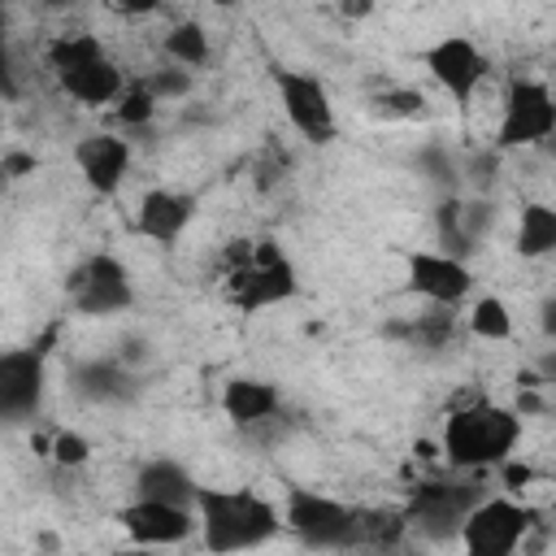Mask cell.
Returning <instances> with one entry per match:
<instances>
[{
    "label": "cell",
    "instance_id": "obj_18",
    "mask_svg": "<svg viewBox=\"0 0 556 556\" xmlns=\"http://www.w3.org/2000/svg\"><path fill=\"white\" fill-rule=\"evenodd\" d=\"M195 491L200 482L191 478V469L174 456H148L139 469H135V500H161V504H182L191 508L195 504Z\"/></svg>",
    "mask_w": 556,
    "mask_h": 556
},
{
    "label": "cell",
    "instance_id": "obj_29",
    "mask_svg": "<svg viewBox=\"0 0 556 556\" xmlns=\"http://www.w3.org/2000/svg\"><path fill=\"white\" fill-rule=\"evenodd\" d=\"M491 226H495V204L486 195H460V239H465L469 256L491 235Z\"/></svg>",
    "mask_w": 556,
    "mask_h": 556
},
{
    "label": "cell",
    "instance_id": "obj_28",
    "mask_svg": "<svg viewBox=\"0 0 556 556\" xmlns=\"http://www.w3.org/2000/svg\"><path fill=\"white\" fill-rule=\"evenodd\" d=\"M156 113H161V104L139 87V78L126 83V91H122L117 104H113V117H117V126H126V130H148V126L156 122Z\"/></svg>",
    "mask_w": 556,
    "mask_h": 556
},
{
    "label": "cell",
    "instance_id": "obj_5",
    "mask_svg": "<svg viewBox=\"0 0 556 556\" xmlns=\"http://www.w3.org/2000/svg\"><path fill=\"white\" fill-rule=\"evenodd\" d=\"M278 517L308 552H343L356 543V508L313 486H287Z\"/></svg>",
    "mask_w": 556,
    "mask_h": 556
},
{
    "label": "cell",
    "instance_id": "obj_10",
    "mask_svg": "<svg viewBox=\"0 0 556 556\" xmlns=\"http://www.w3.org/2000/svg\"><path fill=\"white\" fill-rule=\"evenodd\" d=\"M65 291H70V308L78 317H117L135 304V282H130V269L122 256L113 252H96L87 256L70 278H65Z\"/></svg>",
    "mask_w": 556,
    "mask_h": 556
},
{
    "label": "cell",
    "instance_id": "obj_9",
    "mask_svg": "<svg viewBox=\"0 0 556 556\" xmlns=\"http://www.w3.org/2000/svg\"><path fill=\"white\" fill-rule=\"evenodd\" d=\"M417 61H421V70L434 78V87H439L452 104H460V109L473 104V96L482 91V83H486V74H491V61L482 56V48H478L469 35H439L434 43H426V48L417 52Z\"/></svg>",
    "mask_w": 556,
    "mask_h": 556
},
{
    "label": "cell",
    "instance_id": "obj_21",
    "mask_svg": "<svg viewBox=\"0 0 556 556\" xmlns=\"http://www.w3.org/2000/svg\"><path fill=\"white\" fill-rule=\"evenodd\" d=\"M556 252V208L547 200H526L517 213V256L543 261Z\"/></svg>",
    "mask_w": 556,
    "mask_h": 556
},
{
    "label": "cell",
    "instance_id": "obj_1",
    "mask_svg": "<svg viewBox=\"0 0 556 556\" xmlns=\"http://www.w3.org/2000/svg\"><path fill=\"white\" fill-rule=\"evenodd\" d=\"M195 534L208 556H243L278 539L282 517L261 491L248 486H200L195 491Z\"/></svg>",
    "mask_w": 556,
    "mask_h": 556
},
{
    "label": "cell",
    "instance_id": "obj_8",
    "mask_svg": "<svg viewBox=\"0 0 556 556\" xmlns=\"http://www.w3.org/2000/svg\"><path fill=\"white\" fill-rule=\"evenodd\" d=\"M269 83H274V91H278V104H282L287 126H291L300 139L326 148V143L339 135L334 100H330L321 74H313V70H295V65H278V70L269 74Z\"/></svg>",
    "mask_w": 556,
    "mask_h": 556
},
{
    "label": "cell",
    "instance_id": "obj_26",
    "mask_svg": "<svg viewBox=\"0 0 556 556\" xmlns=\"http://www.w3.org/2000/svg\"><path fill=\"white\" fill-rule=\"evenodd\" d=\"M139 87L156 100V104H178V100H187L191 91H195V74H187V70H178V65H156V70H148L143 78H139Z\"/></svg>",
    "mask_w": 556,
    "mask_h": 556
},
{
    "label": "cell",
    "instance_id": "obj_27",
    "mask_svg": "<svg viewBox=\"0 0 556 556\" xmlns=\"http://www.w3.org/2000/svg\"><path fill=\"white\" fill-rule=\"evenodd\" d=\"M369 104L387 122H417V117H426V96L417 87H382Z\"/></svg>",
    "mask_w": 556,
    "mask_h": 556
},
{
    "label": "cell",
    "instance_id": "obj_33",
    "mask_svg": "<svg viewBox=\"0 0 556 556\" xmlns=\"http://www.w3.org/2000/svg\"><path fill=\"white\" fill-rule=\"evenodd\" d=\"M491 473H500V486H504V495H513V500H521L526 495V486L534 482V469L521 460V456H508L504 465H495Z\"/></svg>",
    "mask_w": 556,
    "mask_h": 556
},
{
    "label": "cell",
    "instance_id": "obj_15",
    "mask_svg": "<svg viewBox=\"0 0 556 556\" xmlns=\"http://www.w3.org/2000/svg\"><path fill=\"white\" fill-rule=\"evenodd\" d=\"M195 208H200V195L195 191H182V187H148L135 204V230L156 243V248H174L187 226L195 222Z\"/></svg>",
    "mask_w": 556,
    "mask_h": 556
},
{
    "label": "cell",
    "instance_id": "obj_2",
    "mask_svg": "<svg viewBox=\"0 0 556 556\" xmlns=\"http://www.w3.org/2000/svg\"><path fill=\"white\" fill-rule=\"evenodd\" d=\"M517 443H521L517 408L482 395L447 413L439 434V456L460 473H486L508 456H517Z\"/></svg>",
    "mask_w": 556,
    "mask_h": 556
},
{
    "label": "cell",
    "instance_id": "obj_3",
    "mask_svg": "<svg viewBox=\"0 0 556 556\" xmlns=\"http://www.w3.org/2000/svg\"><path fill=\"white\" fill-rule=\"evenodd\" d=\"M539 526H543L539 508L500 491V495H482L465 513L456 539H460L465 556H517V552H526V543Z\"/></svg>",
    "mask_w": 556,
    "mask_h": 556
},
{
    "label": "cell",
    "instance_id": "obj_25",
    "mask_svg": "<svg viewBox=\"0 0 556 556\" xmlns=\"http://www.w3.org/2000/svg\"><path fill=\"white\" fill-rule=\"evenodd\" d=\"M404 534H408L404 508H356V543L395 547Z\"/></svg>",
    "mask_w": 556,
    "mask_h": 556
},
{
    "label": "cell",
    "instance_id": "obj_13",
    "mask_svg": "<svg viewBox=\"0 0 556 556\" xmlns=\"http://www.w3.org/2000/svg\"><path fill=\"white\" fill-rule=\"evenodd\" d=\"M117 526L135 547H174L187 543L195 534V508L182 504H161V500H130L126 508H117Z\"/></svg>",
    "mask_w": 556,
    "mask_h": 556
},
{
    "label": "cell",
    "instance_id": "obj_35",
    "mask_svg": "<svg viewBox=\"0 0 556 556\" xmlns=\"http://www.w3.org/2000/svg\"><path fill=\"white\" fill-rule=\"evenodd\" d=\"M109 556H165V552H156V547H135V543H126V547H117V552H109Z\"/></svg>",
    "mask_w": 556,
    "mask_h": 556
},
{
    "label": "cell",
    "instance_id": "obj_11",
    "mask_svg": "<svg viewBox=\"0 0 556 556\" xmlns=\"http://www.w3.org/2000/svg\"><path fill=\"white\" fill-rule=\"evenodd\" d=\"M48 391V352L30 348H0V426L35 421Z\"/></svg>",
    "mask_w": 556,
    "mask_h": 556
},
{
    "label": "cell",
    "instance_id": "obj_32",
    "mask_svg": "<svg viewBox=\"0 0 556 556\" xmlns=\"http://www.w3.org/2000/svg\"><path fill=\"white\" fill-rule=\"evenodd\" d=\"M456 169H460V178H469V187L482 191V187H491L495 174H500V152H495V148H482V152L456 161Z\"/></svg>",
    "mask_w": 556,
    "mask_h": 556
},
{
    "label": "cell",
    "instance_id": "obj_23",
    "mask_svg": "<svg viewBox=\"0 0 556 556\" xmlns=\"http://www.w3.org/2000/svg\"><path fill=\"white\" fill-rule=\"evenodd\" d=\"M43 56H48V70L56 78H65V74H74V70H83V65L109 56V52H104V39L100 35H91V30H65V35H52L48 39V52Z\"/></svg>",
    "mask_w": 556,
    "mask_h": 556
},
{
    "label": "cell",
    "instance_id": "obj_17",
    "mask_svg": "<svg viewBox=\"0 0 556 556\" xmlns=\"http://www.w3.org/2000/svg\"><path fill=\"white\" fill-rule=\"evenodd\" d=\"M217 404H222V413H226L230 426L252 430V426H265V421L278 417L282 391H278V382H269V378H226Z\"/></svg>",
    "mask_w": 556,
    "mask_h": 556
},
{
    "label": "cell",
    "instance_id": "obj_30",
    "mask_svg": "<svg viewBox=\"0 0 556 556\" xmlns=\"http://www.w3.org/2000/svg\"><path fill=\"white\" fill-rule=\"evenodd\" d=\"M91 439L83 434V430H52V452H48V460L56 465V469H83L87 460H91Z\"/></svg>",
    "mask_w": 556,
    "mask_h": 556
},
{
    "label": "cell",
    "instance_id": "obj_4",
    "mask_svg": "<svg viewBox=\"0 0 556 556\" xmlns=\"http://www.w3.org/2000/svg\"><path fill=\"white\" fill-rule=\"evenodd\" d=\"M222 278H226V300L239 313H265V308H278V304L300 295V274H295L291 256L269 235L252 239L248 265H239V269H230Z\"/></svg>",
    "mask_w": 556,
    "mask_h": 556
},
{
    "label": "cell",
    "instance_id": "obj_12",
    "mask_svg": "<svg viewBox=\"0 0 556 556\" xmlns=\"http://www.w3.org/2000/svg\"><path fill=\"white\" fill-rule=\"evenodd\" d=\"M404 287L434 308H460L473 295V269L439 248H413L404 252Z\"/></svg>",
    "mask_w": 556,
    "mask_h": 556
},
{
    "label": "cell",
    "instance_id": "obj_22",
    "mask_svg": "<svg viewBox=\"0 0 556 556\" xmlns=\"http://www.w3.org/2000/svg\"><path fill=\"white\" fill-rule=\"evenodd\" d=\"M161 52H165V61H169V65H178V70H187V74H195L200 65H208L213 43H208V30H204L195 17H182V22H174V26L161 35Z\"/></svg>",
    "mask_w": 556,
    "mask_h": 556
},
{
    "label": "cell",
    "instance_id": "obj_16",
    "mask_svg": "<svg viewBox=\"0 0 556 556\" xmlns=\"http://www.w3.org/2000/svg\"><path fill=\"white\" fill-rule=\"evenodd\" d=\"M70 387L91 404H126L139 395V374L126 369L117 356H91L70 369Z\"/></svg>",
    "mask_w": 556,
    "mask_h": 556
},
{
    "label": "cell",
    "instance_id": "obj_6",
    "mask_svg": "<svg viewBox=\"0 0 556 556\" xmlns=\"http://www.w3.org/2000/svg\"><path fill=\"white\" fill-rule=\"evenodd\" d=\"M482 495H486V486L478 482V473H465V478H421L408 491V504H404L408 530H417L430 543H447V539H456L465 513Z\"/></svg>",
    "mask_w": 556,
    "mask_h": 556
},
{
    "label": "cell",
    "instance_id": "obj_14",
    "mask_svg": "<svg viewBox=\"0 0 556 556\" xmlns=\"http://www.w3.org/2000/svg\"><path fill=\"white\" fill-rule=\"evenodd\" d=\"M130 161H135V148L117 130H91L74 143V169L96 195H117L122 182L130 178Z\"/></svg>",
    "mask_w": 556,
    "mask_h": 556
},
{
    "label": "cell",
    "instance_id": "obj_31",
    "mask_svg": "<svg viewBox=\"0 0 556 556\" xmlns=\"http://www.w3.org/2000/svg\"><path fill=\"white\" fill-rule=\"evenodd\" d=\"M417 165H421L426 178L439 187V195H447V191L460 187V169H456V156H452V152H443V148H421V152H417Z\"/></svg>",
    "mask_w": 556,
    "mask_h": 556
},
{
    "label": "cell",
    "instance_id": "obj_19",
    "mask_svg": "<svg viewBox=\"0 0 556 556\" xmlns=\"http://www.w3.org/2000/svg\"><path fill=\"white\" fill-rule=\"evenodd\" d=\"M382 334H387V339H400V343H408V348H421V352H443V348L456 343L460 317H456V308H434V304H426L421 313H413V317H404V321H387Z\"/></svg>",
    "mask_w": 556,
    "mask_h": 556
},
{
    "label": "cell",
    "instance_id": "obj_24",
    "mask_svg": "<svg viewBox=\"0 0 556 556\" xmlns=\"http://www.w3.org/2000/svg\"><path fill=\"white\" fill-rule=\"evenodd\" d=\"M465 334L482 339V343H508L513 339V308L500 295H473L469 313H465Z\"/></svg>",
    "mask_w": 556,
    "mask_h": 556
},
{
    "label": "cell",
    "instance_id": "obj_34",
    "mask_svg": "<svg viewBox=\"0 0 556 556\" xmlns=\"http://www.w3.org/2000/svg\"><path fill=\"white\" fill-rule=\"evenodd\" d=\"M35 169H39V156H35V152L9 148V152L0 156V178H4V182H17V178H26V174H35Z\"/></svg>",
    "mask_w": 556,
    "mask_h": 556
},
{
    "label": "cell",
    "instance_id": "obj_7",
    "mask_svg": "<svg viewBox=\"0 0 556 556\" xmlns=\"http://www.w3.org/2000/svg\"><path fill=\"white\" fill-rule=\"evenodd\" d=\"M556 135V100L552 87L543 78L517 74L504 87V104H500V126H495V152H521V148H539Z\"/></svg>",
    "mask_w": 556,
    "mask_h": 556
},
{
    "label": "cell",
    "instance_id": "obj_20",
    "mask_svg": "<svg viewBox=\"0 0 556 556\" xmlns=\"http://www.w3.org/2000/svg\"><path fill=\"white\" fill-rule=\"evenodd\" d=\"M61 83V91L70 96V100H78V104H87V109H104V104H117V96L126 91V70L113 61V56H100V61H91V65H83V70H74V74H65V78H56Z\"/></svg>",
    "mask_w": 556,
    "mask_h": 556
}]
</instances>
